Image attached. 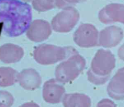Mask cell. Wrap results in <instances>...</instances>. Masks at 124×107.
<instances>
[{"instance_id":"obj_1","label":"cell","mask_w":124,"mask_h":107,"mask_svg":"<svg viewBox=\"0 0 124 107\" xmlns=\"http://www.w3.org/2000/svg\"><path fill=\"white\" fill-rule=\"evenodd\" d=\"M32 18L30 5L19 0H0V22L5 34L16 37L28 30Z\"/></svg>"},{"instance_id":"obj_2","label":"cell","mask_w":124,"mask_h":107,"mask_svg":"<svg viewBox=\"0 0 124 107\" xmlns=\"http://www.w3.org/2000/svg\"><path fill=\"white\" fill-rule=\"evenodd\" d=\"M115 57L110 50H98L87 72L88 80L95 85L105 83L115 66Z\"/></svg>"},{"instance_id":"obj_3","label":"cell","mask_w":124,"mask_h":107,"mask_svg":"<svg viewBox=\"0 0 124 107\" xmlns=\"http://www.w3.org/2000/svg\"><path fill=\"white\" fill-rule=\"evenodd\" d=\"M86 61L75 49L56 68L55 75L59 82L65 83L76 79L84 70Z\"/></svg>"},{"instance_id":"obj_4","label":"cell","mask_w":124,"mask_h":107,"mask_svg":"<svg viewBox=\"0 0 124 107\" xmlns=\"http://www.w3.org/2000/svg\"><path fill=\"white\" fill-rule=\"evenodd\" d=\"M76 49L72 46H58L43 44L35 47L33 57L39 64L50 65L66 59Z\"/></svg>"},{"instance_id":"obj_5","label":"cell","mask_w":124,"mask_h":107,"mask_svg":"<svg viewBox=\"0 0 124 107\" xmlns=\"http://www.w3.org/2000/svg\"><path fill=\"white\" fill-rule=\"evenodd\" d=\"M79 19V14L74 7L67 6L62 9L52 19L51 26L56 32H68L77 25Z\"/></svg>"},{"instance_id":"obj_6","label":"cell","mask_w":124,"mask_h":107,"mask_svg":"<svg viewBox=\"0 0 124 107\" xmlns=\"http://www.w3.org/2000/svg\"><path fill=\"white\" fill-rule=\"evenodd\" d=\"M98 32L95 27L89 23L81 24L75 31L73 40L81 47H91L98 46Z\"/></svg>"},{"instance_id":"obj_7","label":"cell","mask_w":124,"mask_h":107,"mask_svg":"<svg viewBox=\"0 0 124 107\" xmlns=\"http://www.w3.org/2000/svg\"><path fill=\"white\" fill-rule=\"evenodd\" d=\"M98 19L105 24L117 22L124 24V4L112 3L107 5L99 12Z\"/></svg>"},{"instance_id":"obj_8","label":"cell","mask_w":124,"mask_h":107,"mask_svg":"<svg viewBox=\"0 0 124 107\" xmlns=\"http://www.w3.org/2000/svg\"><path fill=\"white\" fill-rule=\"evenodd\" d=\"M49 23L43 19H35L32 21L26 31L27 37L34 42H41L46 40L52 32Z\"/></svg>"},{"instance_id":"obj_9","label":"cell","mask_w":124,"mask_h":107,"mask_svg":"<svg viewBox=\"0 0 124 107\" xmlns=\"http://www.w3.org/2000/svg\"><path fill=\"white\" fill-rule=\"evenodd\" d=\"M124 37L123 30L117 26H110L102 30L98 35V46L110 48L118 45Z\"/></svg>"},{"instance_id":"obj_10","label":"cell","mask_w":124,"mask_h":107,"mask_svg":"<svg viewBox=\"0 0 124 107\" xmlns=\"http://www.w3.org/2000/svg\"><path fill=\"white\" fill-rule=\"evenodd\" d=\"M65 90L63 86L54 78L46 81L43 88V97L45 101L51 104L60 103L63 98Z\"/></svg>"},{"instance_id":"obj_11","label":"cell","mask_w":124,"mask_h":107,"mask_svg":"<svg viewBox=\"0 0 124 107\" xmlns=\"http://www.w3.org/2000/svg\"><path fill=\"white\" fill-rule=\"evenodd\" d=\"M108 95L111 98L120 100L124 99V67L118 70L107 87Z\"/></svg>"},{"instance_id":"obj_12","label":"cell","mask_w":124,"mask_h":107,"mask_svg":"<svg viewBox=\"0 0 124 107\" xmlns=\"http://www.w3.org/2000/svg\"><path fill=\"white\" fill-rule=\"evenodd\" d=\"M17 81L20 85L27 90H34L38 88L42 83L39 74L34 69L23 70L18 74Z\"/></svg>"},{"instance_id":"obj_13","label":"cell","mask_w":124,"mask_h":107,"mask_svg":"<svg viewBox=\"0 0 124 107\" xmlns=\"http://www.w3.org/2000/svg\"><path fill=\"white\" fill-rule=\"evenodd\" d=\"M23 49L16 45L7 43L0 47V60L6 63L19 61L23 57Z\"/></svg>"},{"instance_id":"obj_14","label":"cell","mask_w":124,"mask_h":107,"mask_svg":"<svg viewBox=\"0 0 124 107\" xmlns=\"http://www.w3.org/2000/svg\"><path fill=\"white\" fill-rule=\"evenodd\" d=\"M62 101L64 107H91V106L90 98L83 93L66 94Z\"/></svg>"},{"instance_id":"obj_15","label":"cell","mask_w":124,"mask_h":107,"mask_svg":"<svg viewBox=\"0 0 124 107\" xmlns=\"http://www.w3.org/2000/svg\"><path fill=\"white\" fill-rule=\"evenodd\" d=\"M18 73L9 67H0V86H12L17 81Z\"/></svg>"},{"instance_id":"obj_16","label":"cell","mask_w":124,"mask_h":107,"mask_svg":"<svg viewBox=\"0 0 124 107\" xmlns=\"http://www.w3.org/2000/svg\"><path fill=\"white\" fill-rule=\"evenodd\" d=\"M56 0H32L33 8L38 12H46L56 7Z\"/></svg>"},{"instance_id":"obj_17","label":"cell","mask_w":124,"mask_h":107,"mask_svg":"<svg viewBox=\"0 0 124 107\" xmlns=\"http://www.w3.org/2000/svg\"><path fill=\"white\" fill-rule=\"evenodd\" d=\"M14 101V97L10 92L0 91V107H11Z\"/></svg>"},{"instance_id":"obj_18","label":"cell","mask_w":124,"mask_h":107,"mask_svg":"<svg viewBox=\"0 0 124 107\" xmlns=\"http://www.w3.org/2000/svg\"><path fill=\"white\" fill-rule=\"evenodd\" d=\"M87 0H56V7L63 9L67 6L83 2Z\"/></svg>"},{"instance_id":"obj_19","label":"cell","mask_w":124,"mask_h":107,"mask_svg":"<svg viewBox=\"0 0 124 107\" xmlns=\"http://www.w3.org/2000/svg\"><path fill=\"white\" fill-rule=\"evenodd\" d=\"M96 107H117L115 104L108 98L103 99L97 104Z\"/></svg>"},{"instance_id":"obj_20","label":"cell","mask_w":124,"mask_h":107,"mask_svg":"<svg viewBox=\"0 0 124 107\" xmlns=\"http://www.w3.org/2000/svg\"><path fill=\"white\" fill-rule=\"evenodd\" d=\"M118 55L120 59L124 61V44L119 48L118 50Z\"/></svg>"},{"instance_id":"obj_21","label":"cell","mask_w":124,"mask_h":107,"mask_svg":"<svg viewBox=\"0 0 124 107\" xmlns=\"http://www.w3.org/2000/svg\"><path fill=\"white\" fill-rule=\"evenodd\" d=\"M19 107H40L39 106L34 102H27L23 104Z\"/></svg>"},{"instance_id":"obj_22","label":"cell","mask_w":124,"mask_h":107,"mask_svg":"<svg viewBox=\"0 0 124 107\" xmlns=\"http://www.w3.org/2000/svg\"><path fill=\"white\" fill-rule=\"evenodd\" d=\"M21 0L24 2H29V1H30L31 0Z\"/></svg>"}]
</instances>
